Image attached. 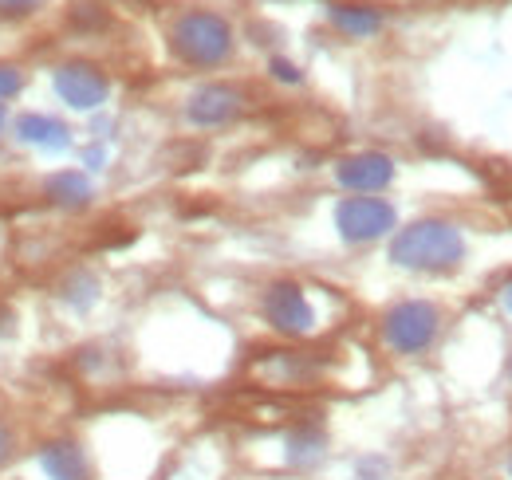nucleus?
Instances as JSON below:
<instances>
[{
    "mask_svg": "<svg viewBox=\"0 0 512 480\" xmlns=\"http://www.w3.org/2000/svg\"><path fill=\"white\" fill-rule=\"evenodd\" d=\"M335 225H339V233L351 244L379 240L394 229V205L383 201V197H371V193L343 197L339 209H335Z\"/></svg>",
    "mask_w": 512,
    "mask_h": 480,
    "instance_id": "obj_4",
    "label": "nucleus"
},
{
    "mask_svg": "<svg viewBox=\"0 0 512 480\" xmlns=\"http://www.w3.org/2000/svg\"><path fill=\"white\" fill-rule=\"evenodd\" d=\"M174 52L193 67H213L233 52V32L213 12H190L174 28Z\"/></svg>",
    "mask_w": 512,
    "mask_h": 480,
    "instance_id": "obj_2",
    "label": "nucleus"
},
{
    "mask_svg": "<svg viewBox=\"0 0 512 480\" xmlns=\"http://www.w3.org/2000/svg\"><path fill=\"white\" fill-rule=\"evenodd\" d=\"M438 327H442V315L434 303L406 300L386 311L383 339L394 355H422L438 339Z\"/></svg>",
    "mask_w": 512,
    "mask_h": 480,
    "instance_id": "obj_3",
    "label": "nucleus"
},
{
    "mask_svg": "<svg viewBox=\"0 0 512 480\" xmlns=\"http://www.w3.org/2000/svg\"><path fill=\"white\" fill-rule=\"evenodd\" d=\"M36 465L48 480H91V461L79 441H44L36 449Z\"/></svg>",
    "mask_w": 512,
    "mask_h": 480,
    "instance_id": "obj_8",
    "label": "nucleus"
},
{
    "mask_svg": "<svg viewBox=\"0 0 512 480\" xmlns=\"http://www.w3.org/2000/svg\"><path fill=\"white\" fill-rule=\"evenodd\" d=\"M509 477H512V457H509Z\"/></svg>",
    "mask_w": 512,
    "mask_h": 480,
    "instance_id": "obj_22",
    "label": "nucleus"
},
{
    "mask_svg": "<svg viewBox=\"0 0 512 480\" xmlns=\"http://www.w3.org/2000/svg\"><path fill=\"white\" fill-rule=\"evenodd\" d=\"M505 303H509V307H512V284H509V292H505Z\"/></svg>",
    "mask_w": 512,
    "mask_h": 480,
    "instance_id": "obj_21",
    "label": "nucleus"
},
{
    "mask_svg": "<svg viewBox=\"0 0 512 480\" xmlns=\"http://www.w3.org/2000/svg\"><path fill=\"white\" fill-rule=\"evenodd\" d=\"M323 449H327V441H323L320 429H296V433L288 437V461H292L296 469H312V465H320Z\"/></svg>",
    "mask_w": 512,
    "mask_h": 480,
    "instance_id": "obj_13",
    "label": "nucleus"
},
{
    "mask_svg": "<svg viewBox=\"0 0 512 480\" xmlns=\"http://www.w3.org/2000/svg\"><path fill=\"white\" fill-rule=\"evenodd\" d=\"M264 319L280 335H312L316 331V307L300 284H272L264 292Z\"/></svg>",
    "mask_w": 512,
    "mask_h": 480,
    "instance_id": "obj_5",
    "label": "nucleus"
},
{
    "mask_svg": "<svg viewBox=\"0 0 512 480\" xmlns=\"http://www.w3.org/2000/svg\"><path fill=\"white\" fill-rule=\"evenodd\" d=\"M24 87V75H20V67H12V63H0V107L16 95Z\"/></svg>",
    "mask_w": 512,
    "mask_h": 480,
    "instance_id": "obj_15",
    "label": "nucleus"
},
{
    "mask_svg": "<svg viewBox=\"0 0 512 480\" xmlns=\"http://www.w3.org/2000/svg\"><path fill=\"white\" fill-rule=\"evenodd\" d=\"M44 193L56 201V205H87L91 201V181L75 170H64V174H52Z\"/></svg>",
    "mask_w": 512,
    "mask_h": 480,
    "instance_id": "obj_12",
    "label": "nucleus"
},
{
    "mask_svg": "<svg viewBox=\"0 0 512 480\" xmlns=\"http://www.w3.org/2000/svg\"><path fill=\"white\" fill-rule=\"evenodd\" d=\"M272 71H276L280 79H288V83H296V79H300V71H296L292 63H284V60H276V63H272Z\"/></svg>",
    "mask_w": 512,
    "mask_h": 480,
    "instance_id": "obj_18",
    "label": "nucleus"
},
{
    "mask_svg": "<svg viewBox=\"0 0 512 480\" xmlns=\"http://www.w3.org/2000/svg\"><path fill=\"white\" fill-rule=\"evenodd\" d=\"M241 107H245V95L237 87L209 83V87H201V91L190 95L186 115H190L193 126H225V122H233L241 115Z\"/></svg>",
    "mask_w": 512,
    "mask_h": 480,
    "instance_id": "obj_7",
    "label": "nucleus"
},
{
    "mask_svg": "<svg viewBox=\"0 0 512 480\" xmlns=\"http://www.w3.org/2000/svg\"><path fill=\"white\" fill-rule=\"evenodd\" d=\"M4 122L8 119H4V107H0V138H4Z\"/></svg>",
    "mask_w": 512,
    "mask_h": 480,
    "instance_id": "obj_20",
    "label": "nucleus"
},
{
    "mask_svg": "<svg viewBox=\"0 0 512 480\" xmlns=\"http://www.w3.org/2000/svg\"><path fill=\"white\" fill-rule=\"evenodd\" d=\"M335 178L351 193H379L394 178V162L386 154H355V158H343L335 166Z\"/></svg>",
    "mask_w": 512,
    "mask_h": 480,
    "instance_id": "obj_9",
    "label": "nucleus"
},
{
    "mask_svg": "<svg viewBox=\"0 0 512 480\" xmlns=\"http://www.w3.org/2000/svg\"><path fill=\"white\" fill-rule=\"evenodd\" d=\"M36 0H0V12H28Z\"/></svg>",
    "mask_w": 512,
    "mask_h": 480,
    "instance_id": "obj_19",
    "label": "nucleus"
},
{
    "mask_svg": "<svg viewBox=\"0 0 512 480\" xmlns=\"http://www.w3.org/2000/svg\"><path fill=\"white\" fill-rule=\"evenodd\" d=\"M12 461V433H8V425H0V469Z\"/></svg>",
    "mask_w": 512,
    "mask_h": 480,
    "instance_id": "obj_17",
    "label": "nucleus"
},
{
    "mask_svg": "<svg viewBox=\"0 0 512 480\" xmlns=\"http://www.w3.org/2000/svg\"><path fill=\"white\" fill-rule=\"evenodd\" d=\"M335 24L343 28V32H351V36H367V32H375L379 28V16L375 12H367V8H335Z\"/></svg>",
    "mask_w": 512,
    "mask_h": 480,
    "instance_id": "obj_14",
    "label": "nucleus"
},
{
    "mask_svg": "<svg viewBox=\"0 0 512 480\" xmlns=\"http://www.w3.org/2000/svg\"><path fill=\"white\" fill-rule=\"evenodd\" d=\"M316 374H320V366L296 351H272V359L264 362V382H272V386H308Z\"/></svg>",
    "mask_w": 512,
    "mask_h": 480,
    "instance_id": "obj_10",
    "label": "nucleus"
},
{
    "mask_svg": "<svg viewBox=\"0 0 512 480\" xmlns=\"http://www.w3.org/2000/svg\"><path fill=\"white\" fill-rule=\"evenodd\" d=\"M107 91H111L107 75L87 67V63H67L56 71V95L75 111H95L107 99Z\"/></svg>",
    "mask_w": 512,
    "mask_h": 480,
    "instance_id": "obj_6",
    "label": "nucleus"
},
{
    "mask_svg": "<svg viewBox=\"0 0 512 480\" xmlns=\"http://www.w3.org/2000/svg\"><path fill=\"white\" fill-rule=\"evenodd\" d=\"M383 473H386V461H379V457H363L355 465V477L359 480H383Z\"/></svg>",
    "mask_w": 512,
    "mask_h": 480,
    "instance_id": "obj_16",
    "label": "nucleus"
},
{
    "mask_svg": "<svg viewBox=\"0 0 512 480\" xmlns=\"http://www.w3.org/2000/svg\"><path fill=\"white\" fill-rule=\"evenodd\" d=\"M16 134L40 150H64L67 146V126L48 115H20L16 119Z\"/></svg>",
    "mask_w": 512,
    "mask_h": 480,
    "instance_id": "obj_11",
    "label": "nucleus"
},
{
    "mask_svg": "<svg viewBox=\"0 0 512 480\" xmlns=\"http://www.w3.org/2000/svg\"><path fill=\"white\" fill-rule=\"evenodd\" d=\"M461 256H465V240L449 221H414L390 244V260L418 272H446L461 264Z\"/></svg>",
    "mask_w": 512,
    "mask_h": 480,
    "instance_id": "obj_1",
    "label": "nucleus"
}]
</instances>
